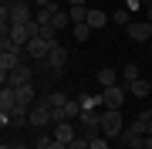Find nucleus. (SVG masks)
Returning <instances> with one entry per match:
<instances>
[{
  "instance_id": "c85d7f7f",
  "label": "nucleus",
  "mask_w": 152,
  "mask_h": 149,
  "mask_svg": "<svg viewBox=\"0 0 152 149\" xmlns=\"http://www.w3.org/2000/svg\"><path fill=\"white\" fill-rule=\"evenodd\" d=\"M149 136H152V126H149Z\"/></svg>"
},
{
  "instance_id": "20e7f679",
  "label": "nucleus",
  "mask_w": 152,
  "mask_h": 149,
  "mask_svg": "<svg viewBox=\"0 0 152 149\" xmlns=\"http://www.w3.org/2000/svg\"><path fill=\"white\" fill-rule=\"evenodd\" d=\"M125 98H129V85H112V88H102V102H105V109H122Z\"/></svg>"
},
{
  "instance_id": "412c9836",
  "label": "nucleus",
  "mask_w": 152,
  "mask_h": 149,
  "mask_svg": "<svg viewBox=\"0 0 152 149\" xmlns=\"http://www.w3.org/2000/svg\"><path fill=\"white\" fill-rule=\"evenodd\" d=\"M68 149H88V139H81V136H78V139H75V142H71Z\"/></svg>"
},
{
  "instance_id": "5701e85b",
  "label": "nucleus",
  "mask_w": 152,
  "mask_h": 149,
  "mask_svg": "<svg viewBox=\"0 0 152 149\" xmlns=\"http://www.w3.org/2000/svg\"><path fill=\"white\" fill-rule=\"evenodd\" d=\"M0 149H27V146H24V142H10V146H7V142H4Z\"/></svg>"
},
{
  "instance_id": "7ed1b4c3",
  "label": "nucleus",
  "mask_w": 152,
  "mask_h": 149,
  "mask_svg": "<svg viewBox=\"0 0 152 149\" xmlns=\"http://www.w3.org/2000/svg\"><path fill=\"white\" fill-rule=\"evenodd\" d=\"M27 126H34V129H48V126H54V109L48 105V98L34 102V109H31V115H27Z\"/></svg>"
},
{
  "instance_id": "2eb2a0df",
  "label": "nucleus",
  "mask_w": 152,
  "mask_h": 149,
  "mask_svg": "<svg viewBox=\"0 0 152 149\" xmlns=\"http://www.w3.org/2000/svg\"><path fill=\"white\" fill-rule=\"evenodd\" d=\"M135 78H142V71H139V65H135V61H129V65L122 68V81L129 85V81H135Z\"/></svg>"
},
{
  "instance_id": "6ab92c4d",
  "label": "nucleus",
  "mask_w": 152,
  "mask_h": 149,
  "mask_svg": "<svg viewBox=\"0 0 152 149\" xmlns=\"http://www.w3.org/2000/svg\"><path fill=\"white\" fill-rule=\"evenodd\" d=\"M112 21H115V24H122V27H129V24H132V10H125V7H122V10H115Z\"/></svg>"
},
{
  "instance_id": "a878e982",
  "label": "nucleus",
  "mask_w": 152,
  "mask_h": 149,
  "mask_svg": "<svg viewBox=\"0 0 152 149\" xmlns=\"http://www.w3.org/2000/svg\"><path fill=\"white\" fill-rule=\"evenodd\" d=\"M145 21H149V24H152V7H145Z\"/></svg>"
},
{
  "instance_id": "423d86ee",
  "label": "nucleus",
  "mask_w": 152,
  "mask_h": 149,
  "mask_svg": "<svg viewBox=\"0 0 152 149\" xmlns=\"http://www.w3.org/2000/svg\"><path fill=\"white\" fill-rule=\"evenodd\" d=\"M54 48H58V44H51V41H44V37H31V44L24 48V51H27L34 61H44V58H48Z\"/></svg>"
},
{
  "instance_id": "7c9ffc66",
  "label": "nucleus",
  "mask_w": 152,
  "mask_h": 149,
  "mask_svg": "<svg viewBox=\"0 0 152 149\" xmlns=\"http://www.w3.org/2000/svg\"><path fill=\"white\" fill-rule=\"evenodd\" d=\"M149 51H152V48H149Z\"/></svg>"
},
{
  "instance_id": "4468645a",
  "label": "nucleus",
  "mask_w": 152,
  "mask_h": 149,
  "mask_svg": "<svg viewBox=\"0 0 152 149\" xmlns=\"http://www.w3.org/2000/svg\"><path fill=\"white\" fill-rule=\"evenodd\" d=\"M68 17H71V24H85V21H88V7H85V4L68 7Z\"/></svg>"
},
{
  "instance_id": "39448f33",
  "label": "nucleus",
  "mask_w": 152,
  "mask_h": 149,
  "mask_svg": "<svg viewBox=\"0 0 152 149\" xmlns=\"http://www.w3.org/2000/svg\"><path fill=\"white\" fill-rule=\"evenodd\" d=\"M37 65L44 68V71H64V65H68V48H64V44H58L44 61H37Z\"/></svg>"
},
{
  "instance_id": "cd10ccee",
  "label": "nucleus",
  "mask_w": 152,
  "mask_h": 149,
  "mask_svg": "<svg viewBox=\"0 0 152 149\" xmlns=\"http://www.w3.org/2000/svg\"><path fill=\"white\" fill-rule=\"evenodd\" d=\"M142 7H152V0H142Z\"/></svg>"
},
{
  "instance_id": "9b49d317",
  "label": "nucleus",
  "mask_w": 152,
  "mask_h": 149,
  "mask_svg": "<svg viewBox=\"0 0 152 149\" xmlns=\"http://www.w3.org/2000/svg\"><path fill=\"white\" fill-rule=\"evenodd\" d=\"M129 95H132V98H149V95H152L149 78H135V81H129Z\"/></svg>"
},
{
  "instance_id": "f8f14e48",
  "label": "nucleus",
  "mask_w": 152,
  "mask_h": 149,
  "mask_svg": "<svg viewBox=\"0 0 152 149\" xmlns=\"http://www.w3.org/2000/svg\"><path fill=\"white\" fill-rule=\"evenodd\" d=\"M34 81L31 85H20V88H17V105H27V109H34Z\"/></svg>"
},
{
  "instance_id": "1a4fd4ad",
  "label": "nucleus",
  "mask_w": 152,
  "mask_h": 149,
  "mask_svg": "<svg viewBox=\"0 0 152 149\" xmlns=\"http://www.w3.org/2000/svg\"><path fill=\"white\" fill-rule=\"evenodd\" d=\"M51 136H54L58 142H68V146H71V142L78 139V126H75V122H58Z\"/></svg>"
},
{
  "instance_id": "f03ea898",
  "label": "nucleus",
  "mask_w": 152,
  "mask_h": 149,
  "mask_svg": "<svg viewBox=\"0 0 152 149\" xmlns=\"http://www.w3.org/2000/svg\"><path fill=\"white\" fill-rule=\"evenodd\" d=\"M78 136L88 139V142L102 136V112H81L78 115Z\"/></svg>"
},
{
  "instance_id": "9d476101",
  "label": "nucleus",
  "mask_w": 152,
  "mask_h": 149,
  "mask_svg": "<svg viewBox=\"0 0 152 149\" xmlns=\"http://www.w3.org/2000/svg\"><path fill=\"white\" fill-rule=\"evenodd\" d=\"M108 21H112V17L105 14V10H98V7H88V21H85V24H88L91 31H102Z\"/></svg>"
},
{
  "instance_id": "dca6fc26",
  "label": "nucleus",
  "mask_w": 152,
  "mask_h": 149,
  "mask_svg": "<svg viewBox=\"0 0 152 149\" xmlns=\"http://www.w3.org/2000/svg\"><path fill=\"white\" fill-rule=\"evenodd\" d=\"M115 78H118V75H115L112 68H102V71H98V85H102V88H112V85H118Z\"/></svg>"
},
{
  "instance_id": "0eeeda50",
  "label": "nucleus",
  "mask_w": 152,
  "mask_h": 149,
  "mask_svg": "<svg viewBox=\"0 0 152 149\" xmlns=\"http://www.w3.org/2000/svg\"><path fill=\"white\" fill-rule=\"evenodd\" d=\"M4 85H10V88H20V85H31V65L24 61V65H17L10 75L4 78Z\"/></svg>"
},
{
  "instance_id": "a211bd4d",
  "label": "nucleus",
  "mask_w": 152,
  "mask_h": 149,
  "mask_svg": "<svg viewBox=\"0 0 152 149\" xmlns=\"http://www.w3.org/2000/svg\"><path fill=\"white\" fill-rule=\"evenodd\" d=\"M64 102H68L64 92H51V95H48V105H51L54 112H61V105H64Z\"/></svg>"
},
{
  "instance_id": "c756f323",
  "label": "nucleus",
  "mask_w": 152,
  "mask_h": 149,
  "mask_svg": "<svg viewBox=\"0 0 152 149\" xmlns=\"http://www.w3.org/2000/svg\"><path fill=\"white\" fill-rule=\"evenodd\" d=\"M149 85H152V78H149Z\"/></svg>"
},
{
  "instance_id": "f3484780",
  "label": "nucleus",
  "mask_w": 152,
  "mask_h": 149,
  "mask_svg": "<svg viewBox=\"0 0 152 149\" xmlns=\"http://www.w3.org/2000/svg\"><path fill=\"white\" fill-rule=\"evenodd\" d=\"M71 34H75L78 44H85V41L91 37V27H88V24H75V31H71Z\"/></svg>"
},
{
  "instance_id": "b1692460",
  "label": "nucleus",
  "mask_w": 152,
  "mask_h": 149,
  "mask_svg": "<svg viewBox=\"0 0 152 149\" xmlns=\"http://www.w3.org/2000/svg\"><path fill=\"white\" fill-rule=\"evenodd\" d=\"M54 0H34V7H51Z\"/></svg>"
},
{
  "instance_id": "ddd939ff",
  "label": "nucleus",
  "mask_w": 152,
  "mask_h": 149,
  "mask_svg": "<svg viewBox=\"0 0 152 149\" xmlns=\"http://www.w3.org/2000/svg\"><path fill=\"white\" fill-rule=\"evenodd\" d=\"M78 102H81V112H98V105H105L102 95H91V92H85Z\"/></svg>"
},
{
  "instance_id": "4be33fe9",
  "label": "nucleus",
  "mask_w": 152,
  "mask_h": 149,
  "mask_svg": "<svg viewBox=\"0 0 152 149\" xmlns=\"http://www.w3.org/2000/svg\"><path fill=\"white\" fill-rule=\"evenodd\" d=\"M142 7V0H125V10H139Z\"/></svg>"
},
{
  "instance_id": "aec40b11",
  "label": "nucleus",
  "mask_w": 152,
  "mask_h": 149,
  "mask_svg": "<svg viewBox=\"0 0 152 149\" xmlns=\"http://www.w3.org/2000/svg\"><path fill=\"white\" fill-rule=\"evenodd\" d=\"M88 149H112V139L98 136V139H91V142H88Z\"/></svg>"
},
{
  "instance_id": "6e6552de",
  "label": "nucleus",
  "mask_w": 152,
  "mask_h": 149,
  "mask_svg": "<svg viewBox=\"0 0 152 149\" xmlns=\"http://www.w3.org/2000/svg\"><path fill=\"white\" fill-rule=\"evenodd\" d=\"M125 34H129L132 41H139V44L142 41H152V24L149 21H132L129 27H125Z\"/></svg>"
},
{
  "instance_id": "bb28decb",
  "label": "nucleus",
  "mask_w": 152,
  "mask_h": 149,
  "mask_svg": "<svg viewBox=\"0 0 152 149\" xmlns=\"http://www.w3.org/2000/svg\"><path fill=\"white\" fill-rule=\"evenodd\" d=\"M68 4H71V7H75V4H85V7H88V0H68Z\"/></svg>"
},
{
  "instance_id": "393cba45",
  "label": "nucleus",
  "mask_w": 152,
  "mask_h": 149,
  "mask_svg": "<svg viewBox=\"0 0 152 149\" xmlns=\"http://www.w3.org/2000/svg\"><path fill=\"white\" fill-rule=\"evenodd\" d=\"M142 115H145V119L152 122V105H149V109H142Z\"/></svg>"
},
{
  "instance_id": "f257e3e1",
  "label": "nucleus",
  "mask_w": 152,
  "mask_h": 149,
  "mask_svg": "<svg viewBox=\"0 0 152 149\" xmlns=\"http://www.w3.org/2000/svg\"><path fill=\"white\" fill-rule=\"evenodd\" d=\"M122 132H125L122 109H105V112H102V136L115 142V139H122Z\"/></svg>"
}]
</instances>
